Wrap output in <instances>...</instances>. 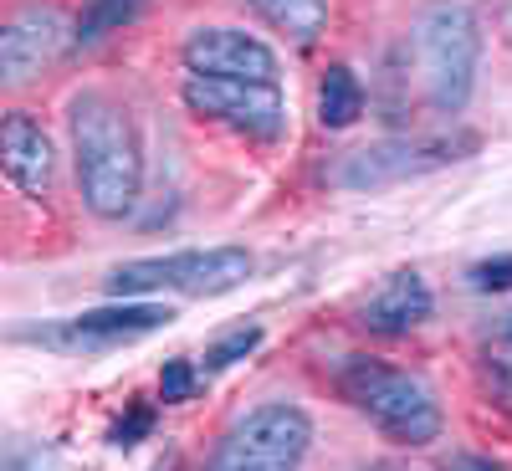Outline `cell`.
Returning a JSON list of instances; mask_svg holds the SVG:
<instances>
[{"label": "cell", "instance_id": "obj_7", "mask_svg": "<svg viewBox=\"0 0 512 471\" xmlns=\"http://www.w3.org/2000/svg\"><path fill=\"white\" fill-rule=\"evenodd\" d=\"M482 149L477 134H441V139H384V144H364L354 154H344V164L333 169V185L344 190H379V185H400L431 169L461 164Z\"/></svg>", "mask_w": 512, "mask_h": 471}, {"label": "cell", "instance_id": "obj_8", "mask_svg": "<svg viewBox=\"0 0 512 471\" xmlns=\"http://www.w3.org/2000/svg\"><path fill=\"white\" fill-rule=\"evenodd\" d=\"M77 41V21H67L57 6H26L0 26V82L21 88L36 72H47Z\"/></svg>", "mask_w": 512, "mask_h": 471}, {"label": "cell", "instance_id": "obj_1", "mask_svg": "<svg viewBox=\"0 0 512 471\" xmlns=\"http://www.w3.org/2000/svg\"><path fill=\"white\" fill-rule=\"evenodd\" d=\"M77 195L103 221H123L144 195V144L134 118L108 93H77L67 108Z\"/></svg>", "mask_w": 512, "mask_h": 471}, {"label": "cell", "instance_id": "obj_13", "mask_svg": "<svg viewBox=\"0 0 512 471\" xmlns=\"http://www.w3.org/2000/svg\"><path fill=\"white\" fill-rule=\"evenodd\" d=\"M477 374H482L487 400L512 415V308L497 313V318L477 333Z\"/></svg>", "mask_w": 512, "mask_h": 471}, {"label": "cell", "instance_id": "obj_12", "mask_svg": "<svg viewBox=\"0 0 512 471\" xmlns=\"http://www.w3.org/2000/svg\"><path fill=\"white\" fill-rule=\"evenodd\" d=\"M431 313H436L431 282H425L415 267H400L359 303V328L379 333V338H400V333H415Z\"/></svg>", "mask_w": 512, "mask_h": 471}, {"label": "cell", "instance_id": "obj_4", "mask_svg": "<svg viewBox=\"0 0 512 471\" xmlns=\"http://www.w3.org/2000/svg\"><path fill=\"white\" fill-rule=\"evenodd\" d=\"M313 451V415L297 400H262L216 436L205 471H303Z\"/></svg>", "mask_w": 512, "mask_h": 471}, {"label": "cell", "instance_id": "obj_23", "mask_svg": "<svg viewBox=\"0 0 512 471\" xmlns=\"http://www.w3.org/2000/svg\"><path fill=\"white\" fill-rule=\"evenodd\" d=\"M507 31H512V11H507Z\"/></svg>", "mask_w": 512, "mask_h": 471}, {"label": "cell", "instance_id": "obj_19", "mask_svg": "<svg viewBox=\"0 0 512 471\" xmlns=\"http://www.w3.org/2000/svg\"><path fill=\"white\" fill-rule=\"evenodd\" d=\"M149 431H154V405H128V415H118V420H113L108 441H113L118 451H134Z\"/></svg>", "mask_w": 512, "mask_h": 471}, {"label": "cell", "instance_id": "obj_14", "mask_svg": "<svg viewBox=\"0 0 512 471\" xmlns=\"http://www.w3.org/2000/svg\"><path fill=\"white\" fill-rule=\"evenodd\" d=\"M251 11L297 47H313L328 26V0H251Z\"/></svg>", "mask_w": 512, "mask_h": 471}, {"label": "cell", "instance_id": "obj_17", "mask_svg": "<svg viewBox=\"0 0 512 471\" xmlns=\"http://www.w3.org/2000/svg\"><path fill=\"white\" fill-rule=\"evenodd\" d=\"M256 344H262V328H256V323H241V328L221 333L216 344L205 349V369H231V364H241L246 354H256Z\"/></svg>", "mask_w": 512, "mask_h": 471}, {"label": "cell", "instance_id": "obj_21", "mask_svg": "<svg viewBox=\"0 0 512 471\" xmlns=\"http://www.w3.org/2000/svg\"><path fill=\"white\" fill-rule=\"evenodd\" d=\"M451 471H507V466H497V461H487V456H456Z\"/></svg>", "mask_w": 512, "mask_h": 471}, {"label": "cell", "instance_id": "obj_5", "mask_svg": "<svg viewBox=\"0 0 512 471\" xmlns=\"http://www.w3.org/2000/svg\"><path fill=\"white\" fill-rule=\"evenodd\" d=\"M246 246H190L169 256H134L108 272L113 297H149V292H180V297H221L251 277Z\"/></svg>", "mask_w": 512, "mask_h": 471}, {"label": "cell", "instance_id": "obj_15", "mask_svg": "<svg viewBox=\"0 0 512 471\" xmlns=\"http://www.w3.org/2000/svg\"><path fill=\"white\" fill-rule=\"evenodd\" d=\"M359 113H364L359 77H354L344 62L328 67L323 82H318V123H323V128H349V123H359Z\"/></svg>", "mask_w": 512, "mask_h": 471}, {"label": "cell", "instance_id": "obj_2", "mask_svg": "<svg viewBox=\"0 0 512 471\" xmlns=\"http://www.w3.org/2000/svg\"><path fill=\"white\" fill-rule=\"evenodd\" d=\"M338 395H344L384 441L400 446H431L446 431V415L436 390L420 374L374 359V354H349L338 364Z\"/></svg>", "mask_w": 512, "mask_h": 471}, {"label": "cell", "instance_id": "obj_18", "mask_svg": "<svg viewBox=\"0 0 512 471\" xmlns=\"http://www.w3.org/2000/svg\"><path fill=\"white\" fill-rule=\"evenodd\" d=\"M195 390H200V364L195 359H169L159 369V400L164 405H185V400H195Z\"/></svg>", "mask_w": 512, "mask_h": 471}, {"label": "cell", "instance_id": "obj_22", "mask_svg": "<svg viewBox=\"0 0 512 471\" xmlns=\"http://www.w3.org/2000/svg\"><path fill=\"white\" fill-rule=\"evenodd\" d=\"M364 471H415V466H400V461H374V466H364Z\"/></svg>", "mask_w": 512, "mask_h": 471}, {"label": "cell", "instance_id": "obj_10", "mask_svg": "<svg viewBox=\"0 0 512 471\" xmlns=\"http://www.w3.org/2000/svg\"><path fill=\"white\" fill-rule=\"evenodd\" d=\"M185 72L200 77H246V82H277L282 62L256 31L246 26H200L185 36Z\"/></svg>", "mask_w": 512, "mask_h": 471}, {"label": "cell", "instance_id": "obj_16", "mask_svg": "<svg viewBox=\"0 0 512 471\" xmlns=\"http://www.w3.org/2000/svg\"><path fill=\"white\" fill-rule=\"evenodd\" d=\"M144 11H149V0H88V11L77 16V47H88V41H103L108 31L134 26Z\"/></svg>", "mask_w": 512, "mask_h": 471}, {"label": "cell", "instance_id": "obj_6", "mask_svg": "<svg viewBox=\"0 0 512 471\" xmlns=\"http://www.w3.org/2000/svg\"><path fill=\"white\" fill-rule=\"evenodd\" d=\"M185 108L195 118L226 123L236 134L256 139V144H282L287 139V98L277 82H246V77H200L185 72L180 88Z\"/></svg>", "mask_w": 512, "mask_h": 471}, {"label": "cell", "instance_id": "obj_11", "mask_svg": "<svg viewBox=\"0 0 512 471\" xmlns=\"http://www.w3.org/2000/svg\"><path fill=\"white\" fill-rule=\"evenodd\" d=\"M0 169H6V180L26 200H52V190H57V144L21 108L0 118Z\"/></svg>", "mask_w": 512, "mask_h": 471}, {"label": "cell", "instance_id": "obj_9", "mask_svg": "<svg viewBox=\"0 0 512 471\" xmlns=\"http://www.w3.org/2000/svg\"><path fill=\"white\" fill-rule=\"evenodd\" d=\"M175 323V308L164 303H144V297H123L113 308H93V313H77L62 328L47 333H31L52 349H113V344H134V338H149L159 328Z\"/></svg>", "mask_w": 512, "mask_h": 471}, {"label": "cell", "instance_id": "obj_3", "mask_svg": "<svg viewBox=\"0 0 512 471\" xmlns=\"http://www.w3.org/2000/svg\"><path fill=\"white\" fill-rule=\"evenodd\" d=\"M410 47H415V67H420V88L425 103L436 113L456 118L466 113L477 93V67H482V21L472 6L461 0H436L425 6L415 31H410Z\"/></svg>", "mask_w": 512, "mask_h": 471}, {"label": "cell", "instance_id": "obj_20", "mask_svg": "<svg viewBox=\"0 0 512 471\" xmlns=\"http://www.w3.org/2000/svg\"><path fill=\"white\" fill-rule=\"evenodd\" d=\"M466 282H472L477 292H492V297L512 292V251H497V256H487V262H477L472 272H466Z\"/></svg>", "mask_w": 512, "mask_h": 471}]
</instances>
